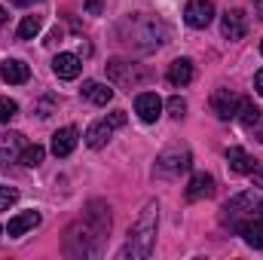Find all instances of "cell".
Segmentation results:
<instances>
[{"mask_svg":"<svg viewBox=\"0 0 263 260\" xmlns=\"http://www.w3.org/2000/svg\"><path fill=\"white\" fill-rule=\"evenodd\" d=\"M107 233H110V208H107V202L95 199V202L86 205L83 217L67 230L65 254L67 257H92V254H98Z\"/></svg>","mask_w":263,"mask_h":260,"instance_id":"1","label":"cell"},{"mask_svg":"<svg viewBox=\"0 0 263 260\" xmlns=\"http://www.w3.org/2000/svg\"><path fill=\"white\" fill-rule=\"evenodd\" d=\"M156 227H159V205L156 202H147L135 220V227L129 230V239H126V248H123V260H144L153 254V245H156Z\"/></svg>","mask_w":263,"mask_h":260,"instance_id":"2","label":"cell"},{"mask_svg":"<svg viewBox=\"0 0 263 260\" xmlns=\"http://www.w3.org/2000/svg\"><path fill=\"white\" fill-rule=\"evenodd\" d=\"M193 165V153L187 144H172L156 156V175L159 178H178Z\"/></svg>","mask_w":263,"mask_h":260,"instance_id":"3","label":"cell"},{"mask_svg":"<svg viewBox=\"0 0 263 260\" xmlns=\"http://www.w3.org/2000/svg\"><path fill=\"white\" fill-rule=\"evenodd\" d=\"M123 126H126V110H114V114L101 117L98 123H92V126L86 129V144H89L92 150H98V147H104V144L114 138V132L123 129Z\"/></svg>","mask_w":263,"mask_h":260,"instance_id":"4","label":"cell"},{"mask_svg":"<svg viewBox=\"0 0 263 260\" xmlns=\"http://www.w3.org/2000/svg\"><path fill=\"white\" fill-rule=\"evenodd\" d=\"M107 73H110V80L117 86H126V89H138L141 83L150 80V70H144V67L135 65V62H123V59H114L107 65Z\"/></svg>","mask_w":263,"mask_h":260,"instance_id":"5","label":"cell"},{"mask_svg":"<svg viewBox=\"0 0 263 260\" xmlns=\"http://www.w3.org/2000/svg\"><path fill=\"white\" fill-rule=\"evenodd\" d=\"M184 22L190 28H208L214 22V3L211 0H187L184 6Z\"/></svg>","mask_w":263,"mask_h":260,"instance_id":"6","label":"cell"},{"mask_svg":"<svg viewBox=\"0 0 263 260\" xmlns=\"http://www.w3.org/2000/svg\"><path fill=\"white\" fill-rule=\"evenodd\" d=\"M236 117H239V123L245 126V132H251V135L263 144V110H260V107H257L254 101L242 98V101H239V114H236Z\"/></svg>","mask_w":263,"mask_h":260,"instance_id":"7","label":"cell"},{"mask_svg":"<svg viewBox=\"0 0 263 260\" xmlns=\"http://www.w3.org/2000/svg\"><path fill=\"white\" fill-rule=\"evenodd\" d=\"M239 95L233 92V89H214V95H211V110L217 114V120H233L236 114H239Z\"/></svg>","mask_w":263,"mask_h":260,"instance_id":"8","label":"cell"},{"mask_svg":"<svg viewBox=\"0 0 263 260\" xmlns=\"http://www.w3.org/2000/svg\"><path fill=\"white\" fill-rule=\"evenodd\" d=\"M135 114L144 120V123H156L162 117V98L156 92H141L135 95Z\"/></svg>","mask_w":263,"mask_h":260,"instance_id":"9","label":"cell"},{"mask_svg":"<svg viewBox=\"0 0 263 260\" xmlns=\"http://www.w3.org/2000/svg\"><path fill=\"white\" fill-rule=\"evenodd\" d=\"M22 150H25V135L22 132H3L0 135V165L18 162Z\"/></svg>","mask_w":263,"mask_h":260,"instance_id":"10","label":"cell"},{"mask_svg":"<svg viewBox=\"0 0 263 260\" xmlns=\"http://www.w3.org/2000/svg\"><path fill=\"white\" fill-rule=\"evenodd\" d=\"M220 31L227 40H242L245 31H248V22H245V12L242 9H227L223 18H220Z\"/></svg>","mask_w":263,"mask_h":260,"instance_id":"11","label":"cell"},{"mask_svg":"<svg viewBox=\"0 0 263 260\" xmlns=\"http://www.w3.org/2000/svg\"><path fill=\"white\" fill-rule=\"evenodd\" d=\"M52 70H55L59 80H77L80 70H83V62H80L73 52H59V55L52 59Z\"/></svg>","mask_w":263,"mask_h":260,"instance_id":"12","label":"cell"},{"mask_svg":"<svg viewBox=\"0 0 263 260\" xmlns=\"http://www.w3.org/2000/svg\"><path fill=\"white\" fill-rule=\"evenodd\" d=\"M254 208V193H239L233 196L227 205H223V224H236V217H242L245 211Z\"/></svg>","mask_w":263,"mask_h":260,"instance_id":"13","label":"cell"},{"mask_svg":"<svg viewBox=\"0 0 263 260\" xmlns=\"http://www.w3.org/2000/svg\"><path fill=\"white\" fill-rule=\"evenodd\" d=\"M0 77H3L6 83H12V86H22V83L31 80V67L25 65V62H18V59H6V62L0 65Z\"/></svg>","mask_w":263,"mask_h":260,"instance_id":"14","label":"cell"},{"mask_svg":"<svg viewBox=\"0 0 263 260\" xmlns=\"http://www.w3.org/2000/svg\"><path fill=\"white\" fill-rule=\"evenodd\" d=\"M77 141H80V132L73 129V126L59 129L52 135V153H55V156H70L73 147H77Z\"/></svg>","mask_w":263,"mask_h":260,"instance_id":"15","label":"cell"},{"mask_svg":"<svg viewBox=\"0 0 263 260\" xmlns=\"http://www.w3.org/2000/svg\"><path fill=\"white\" fill-rule=\"evenodd\" d=\"M40 224V211H18L15 217H9V224H6V233L9 236H25L28 230H34Z\"/></svg>","mask_w":263,"mask_h":260,"instance_id":"16","label":"cell"},{"mask_svg":"<svg viewBox=\"0 0 263 260\" xmlns=\"http://www.w3.org/2000/svg\"><path fill=\"white\" fill-rule=\"evenodd\" d=\"M83 98H86V101H92V104H98V107H104V104L114 98V89H110L107 83L86 80V83H83Z\"/></svg>","mask_w":263,"mask_h":260,"instance_id":"17","label":"cell"},{"mask_svg":"<svg viewBox=\"0 0 263 260\" xmlns=\"http://www.w3.org/2000/svg\"><path fill=\"white\" fill-rule=\"evenodd\" d=\"M227 165H230V172H236V175H251L254 165H257V159H251L242 147H230V150H227Z\"/></svg>","mask_w":263,"mask_h":260,"instance_id":"18","label":"cell"},{"mask_svg":"<svg viewBox=\"0 0 263 260\" xmlns=\"http://www.w3.org/2000/svg\"><path fill=\"white\" fill-rule=\"evenodd\" d=\"M208 196H214V178L211 175H193V181H190V187H187V199L190 202H199V199H208Z\"/></svg>","mask_w":263,"mask_h":260,"instance_id":"19","label":"cell"},{"mask_svg":"<svg viewBox=\"0 0 263 260\" xmlns=\"http://www.w3.org/2000/svg\"><path fill=\"white\" fill-rule=\"evenodd\" d=\"M190 80H193V62H190V59H175V62L168 65V83H172V86L181 89V86H187Z\"/></svg>","mask_w":263,"mask_h":260,"instance_id":"20","label":"cell"},{"mask_svg":"<svg viewBox=\"0 0 263 260\" xmlns=\"http://www.w3.org/2000/svg\"><path fill=\"white\" fill-rule=\"evenodd\" d=\"M239 233L251 248H263V220H245L239 227Z\"/></svg>","mask_w":263,"mask_h":260,"instance_id":"21","label":"cell"},{"mask_svg":"<svg viewBox=\"0 0 263 260\" xmlns=\"http://www.w3.org/2000/svg\"><path fill=\"white\" fill-rule=\"evenodd\" d=\"M43 28V15H25L18 25V40H34Z\"/></svg>","mask_w":263,"mask_h":260,"instance_id":"22","label":"cell"},{"mask_svg":"<svg viewBox=\"0 0 263 260\" xmlns=\"http://www.w3.org/2000/svg\"><path fill=\"white\" fill-rule=\"evenodd\" d=\"M43 156H46V150H43L40 144H31V147H25V150H22V162H25V165H31V169H37V165L43 162Z\"/></svg>","mask_w":263,"mask_h":260,"instance_id":"23","label":"cell"},{"mask_svg":"<svg viewBox=\"0 0 263 260\" xmlns=\"http://www.w3.org/2000/svg\"><path fill=\"white\" fill-rule=\"evenodd\" d=\"M165 107H168V114H172V117H175V120H181V117H184V114H187V101H184V98H181V95H172V98H168V104H165Z\"/></svg>","mask_w":263,"mask_h":260,"instance_id":"24","label":"cell"},{"mask_svg":"<svg viewBox=\"0 0 263 260\" xmlns=\"http://www.w3.org/2000/svg\"><path fill=\"white\" fill-rule=\"evenodd\" d=\"M15 114H18V104L12 98H0V123H9Z\"/></svg>","mask_w":263,"mask_h":260,"instance_id":"25","label":"cell"},{"mask_svg":"<svg viewBox=\"0 0 263 260\" xmlns=\"http://www.w3.org/2000/svg\"><path fill=\"white\" fill-rule=\"evenodd\" d=\"M18 202V190H12V187H6V184H0V211H6L9 205H15Z\"/></svg>","mask_w":263,"mask_h":260,"instance_id":"26","label":"cell"},{"mask_svg":"<svg viewBox=\"0 0 263 260\" xmlns=\"http://www.w3.org/2000/svg\"><path fill=\"white\" fill-rule=\"evenodd\" d=\"M251 181H254V187H263V162H257V165H254Z\"/></svg>","mask_w":263,"mask_h":260,"instance_id":"27","label":"cell"},{"mask_svg":"<svg viewBox=\"0 0 263 260\" xmlns=\"http://www.w3.org/2000/svg\"><path fill=\"white\" fill-rule=\"evenodd\" d=\"M254 89L260 92V98H263V70H257V77H254Z\"/></svg>","mask_w":263,"mask_h":260,"instance_id":"28","label":"cell"},{"mask_svg":"<svg viewBox=\"0 0 263 260\" xmlns=\"http://www.w3.org/2000/svg\"><path fill=\"white\" fill-rule=\"evenodd\" d=\"M12 6H34V3H40V0H9Z\"/></svg>","mask_w":263,"mask_h":260,"instance_id":"29","label":"cell"},{"mask_svg":"<svg viewBox=\"0 0 263 260\" xmlns=\"http://www.w3.org/2000/svg\"><path fill=\"white\" fill-rule=\"evenodd\" d=\"M0 25H6V9L0 6Z\"/></svg>","mask_w":263,"mask_h":260,"instance_id":"30","label":"cell"},{"mask_svg":"<svg viewBox=\"0 0 263 260\" xmlns=\"http://www.w3.org/2000/svg\"><path fill=\"white\" fill-rule=\"evenodd\" d=\"M257 211H260V214H263V199H260V202H257Z\"/></svg>","mask_w":263,"mask_h":260,"instance_id":"31","label":"cell"},{"mask_svg":"<svg viewBox=\"0 0 263 260\" xmlns=\"http://www.w3.org/2000/svg\"><path fill=\"white\" fill-rule=\"evenodd\" d=\"M260 52H263V40H260Z\"/></svg>","mask_w":263,"mask_h":260,"instance_id":"32","label":"cell"}]
</instances>
